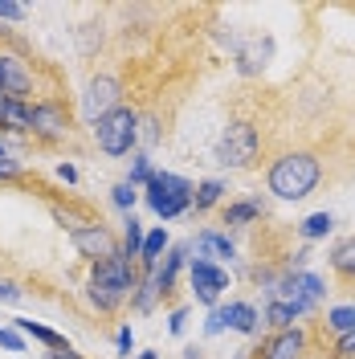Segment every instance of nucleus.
<instances>
[{
	"instance_id": "obj_14",
	"label": "nucleus",
	"mask_w": 355,
	"mask_h": 359,
	"mask_svg": "<svg viewBox=\"0 0 355 359\" xmlns=\"http://www.w3.org/2000/svg\"><path fill=\"white\" fill-rule=\"evenodd\" d=\"M188 266V245H172L168 253H163V262L156 266V290H159V298H168V294L176 290V278H180V269Z\"/></svg>"
},
{
	"instance_id": "obj_9",
	"label": "nucleus",
	"mask_w": 355,
	"mask_h": 359,
	"mask_svg": "<svg viewBox=\"0 0 355 359\" xmlns=\"http://www.w3.org/2000/svg\"><path fill=\"white\" fill-rule=\"evenodd\" d=\"M119 107H123V82L114 74H94L86 82V94H82V111H86L90 127L98 118H107L111 111H119Z\"/></svg>"
},
{
	"instance_id": "obj_38",
	"label": "nucleus",
	"mask_w": 355,
	"mask_h": 359,
	"mask_svg": "<svg viewBox=\"0 0 355 359\" xmlns=\"http://www.w3.org/2000/svg\"><path fill=\"white\" fill-rule=\"evenodd\" d=\"M45 359H82V355H78L74 347H62V351H49V355H45Z\"/></svg>"
},
{
	"instance_id": "obj_19",
	"label": "nucleus",
	"mask_w": 355,
	"mask_h": 359,
	"mask_svg": "<svg viewBox=\"0 0 355 359\" xmlns=\"http://www.w3.org/2000/svg\"><path fill=\"white\" fill-rule=\"evenodd\" d=\"M327 262H331V273H335V278H343V282H355V237H343V241H335L331 253H327Z\"/></svg>"
},
{
	"instance_id": "obj_23",
	"label": "nucleus",
	"mask_w": 355,
	"mask_h": 359,
	"mask_svg": "<svg viewBox=\"0 0 355 359\" xmlns=\"http://www.w3.org/2000/svg\"><path fill=\"white\" fill-rule=\"evenodd\" d=\"M331 233H335L331 212H311L307 221H298V237H302V241H323V237H331Z\"/></svg>"
},
{
	"instance_id": "obj_40",
	"label": "nucleus",
	"mask_w": 355,
	"mask_h": 359,
	"mask_svg": "<svg viewBox=\"0 0 355 359\" xmlns=\"http://www.w3.org/2000/svg\"><path fill=\"white\" fill-rule=\"evenodd\" d=\"M135 359H159V355H156V351H139Z\"/></svg>"
},
{
	"instance_id": "obj_12",
	"label": "nucleus",
	"mask_w": 355,
	"mask_h": 359,
	"mask_svg": "<svg viewBox=\"0 0 355 359\" xmlns=\"http://www.w3.org/2000/svg\"><path fill=\"white\" fill-rule=\"evenodd\" d=\"M188 253H196V262H213V266H221V262H233V257H237V245L229 241L225 229H200L196 241L188 245Z\"/></svg>"
},
{
	"instance_id": "obj_26",
	"label": "nucleus",
	"mask_w": 355,
	"mask_h": 359,
	"mask_svg": "<svg viewBox=\"0 0 355 359\" xmlns=\"http://www.w3.org/2000/svg\"><path fill=\"white\" fill-rule=\"evenodd\" d=\"M156 176V168H152V159L143 156V151H135L131 156V168H127V184L131 188H147V180Z\"/></svg>"
},
{
	"instance_id": "obj_18",
	"label": "nucleus",
	"mask_w": 355,
	"mask_h": 359,
	"mask_svg": "<svg viewBox=\"0 0 355 359\" xmlns=\"http://www.w3.org/2000/svg\"><path fill=\"white\" fill-rule=\"evenodd\" d=\"M29 118H33V102H13L0 98V127L13 135H29Z\"/></svg>"
},
{
	"instance_id": "obj_3",
	"label": "nucleus",
	"mask_w": 355,
	"mask_h": 359,
	"mask_svg": "<svg viewBox=\"0 0 355 359\" xmlns=\"http://www.w3.org/2000/svg\"><path fill=\"white\" fill-rule=\"evenodd\" d=\"M192 192H196V184H192V180L176 176V172H156L139 196L147 201V208H152L156 217L176 221V217H184V212H192Z\"/></svg>"
},
{
	"instance_id": "obj_8",
	"label": "nucleus",
	"mask_w": 355,
	"mask_h": 359,
	"mask_svg": "<svg viewBox=\"0 0 355 359\" xmlns=\"http://www.w3.org/2000/svg\"><path fill=\"white\" fill-rule=\"evenodd\" d=\"M69 241H74V249L86 257L90 266H94V262H107V257H114V253H123V249H119V237H114L102 221L74 224V229H69Z\"/></svg>"
},
{
	"instance_id": "obj_34",
	"label": "nucleus",
	"mask_w": 355,
	"mask_h": 359,
	"mask_svg": "<svg viewBox=\"0 0 355 359\" xmlns=\"http://www.w3.org/2000/svg\"><path fill=\"white\" fill-rule=\"evenodd\" d=\"M17 298H21V286L8 282V278H0V302H17Z\"/></svg>"
},
{
	"instance_id": "obj_22",
	"label": "nucleus",
	"mask_w": 355,
	"mask_h": 359,
	"mask_svg": "<svg viewBox=\"0 0 355 359\" xmlns=\"http://www.w3.org/2000/svg\"><path fill=\"white\" fill-rule=\"evenodd\" d=\"M262 323H266L269 331H290V327H298V314H294V306H286V302L266 298V306H262Z\"/></svg>"
},
{
	"instance_id": "obj_43",
	"label": "nucleus",
	"mask_w": 355,
	"mask_h": 359,
	"mask_svg": "<svg viewBox=\"0 0 355 359\" xmlns=\"http://www.w3.org/2000/svg\"><path fill=\"white\" fill-rule=\"evenodd\" d=\"M307 359H311V355H307Z\"/></svg>"
},
{
	"instance_id": "obj_6",
	"label": "nucleus",
	"mask_w": 355,
	"mask_h": 359,
	"mask_svg": "<svg viewBox=\"0 0 355 359\" xmlns=\"http://www.w3.org/2000/svg\"><path fill=\"white\" fill-rule=\"evenodd\" d=\"M0 98H13V102H41L45 98L37 90L33 62H25V57L8 53V49H0Z\"/></svg>"
},
{
	"instance_id": "obj_4",
	"label": "nucleus",
	"mask_w": 355,
	"mask_h": 359,
	"mask_svg": "<svg viewBox=\"0 0 355 359\" xmlns=\"http://www.w3.org/2000/svg\"><path fill=\"white\" fill-rule=\"evenodd\" d=\"M257 156H262V131H257L253 123H245V118H237V123L225 127L221 139H217V151H213V159H217L221 168H229V172L253 168Z\"/></svg>"
},
{
	"instance_id": "obj_35",
	"label": "nucleus",
	"mask_w": 355,
	"mask_h": 359,
	"mask_svg": "<svg viewBox=\"0 0 355 359\" xmlns=\"http://www.w3.org/2000/svg\"><path fill=\"white\" fill-rule=\"evenodd\" d=\"M119 355H131V347H135V335H131V327H119Z\"/></svg>"
},
{
	"instance_id": "obj_31",
	"label": "nucleus",
	"mask_w": 355,
	"mask_h": 359,
	"mask_svg": "<svg viewBox=\"0 0 355 359\" xmlns=\"http://www.w3.org/2000/svg\"><path fill=\"white\" fill-rule=\"evenodd\" d=\"M0 180H4V184H17V180H25V168H21L13 156L0 159Z\"/></svg>"
},
{
	"instance_id": "obj_11",
	"label": "nucleus",
	"mask_w": 355,
	"mask_h": 359,
	"mask_svg": "<svg viewBox=\"0 0 355 359\" xmlns=\"http://www.w3.org/2000/svg\"><path fill=\"white\" fill-rule=\"evenodd\" d=\"M307 351H311V331L290 327V331H274L257 351H249V359H307Z\"/></svg>"
},
{
	"instance_id": "obj_28",
	"label": "nucleus",
	"mask_w": 355,
	"mask_h": 359,
	"mask_svg": "<svg viewBox=\"0 0 355 359\" xmlns=\"http://www.w3.org/2000/svg\"><path fill=\"white\" fill-rule=\"evenodd\" d=\"M135 201H139V188H131L127 180H119V184L111 188V204H114V208L131 212V208H135Z\"/></svg>"
},
{
	"instance_id": "obj_29",
	"label": "nucleus",
	"mask_w": 355,
	"mask_h": 359,
	"mask_svg": "<svg viewBox=\"0 0 355 359\" xmlns=\"http://www.w3.org/2000/svg\"><path fill=\"white\" fill-rule=\"evenodd\" d=\"M25 343H29V339H25L21 331H17V327H0V347H4V351L21 355V351H25Z\"/></svg>"
},
{
	"instance_id": "obj_30",
	"label": "nucleus",
	"mask_w": 355,
	"mask_h": 359,
	"mask_svg": "<svg viewBox=\"0 0 355 359\" xmlns=\"http://www.w3.org/2000/svg\"><path fill=\"white\" fill-rule=\"evenodd\" d=\"M331 359H355V331H347V335H335Z\"/></svg>"
},
{
	"instance_id": "obj_39",
	"label": "nucleus",
	"mask_w": 355,
	"mask_h": 359,
	"mask_svg": "<svg viewBox=\"0 0 355 359\" xmlns=\"http://www.w3.org/2000/svg\"><path fill=\"white\" fill-rule=\"evenodd\" d=\"M184 359H204V351H200L196 343H192V347H184Z\"/></svg>"
},
{
	"instance_id": "obj_16",
	"label": "nucleus",
	"mask_w": 355,
	"mask_h": 359,
	"mask_svg": "<svg viewBox=\"0 0 355 359\" xmlns=\"http://www.w3.org/2000/svg\"><path fill=\"white\" fill-rule=\"evenodd\" d=\"M172 249L168 241V229H152L143 233V249H139V273H156V266L163 262V253Z\"/></svg>"
},
{
	"instance_id": "obj_13",
	"label": "nucleus",
	"mask_w": 355,
	"mask_h": 359,
	"mask_svg": "<svg viewBox=\"0 0 355 359\" xmlns=\"http://www.w3.org/2000/svg\"><path fill=\"white\" fill-rule=\"evenodd\" d=\"M221 314H225V327L237 331V335H257L262 331V311L253 302H241V298L237 302H225Z\"/></svg>"
},
{
	"instance_id": "obj_25",
	"label": "nucleus",
	"mask_w": 355,
	"mask_h": 359,
	"mask_svg": "<svg viewBox=\"0 0 355 359\" xmlns=\"http://www.w3.org/2000/svg\"><path fill=\"white\" fill-rule=\"evenodd\" d=\"M139 249H143V224H139L135 212H127V221H123V257L139 262Z\"/></svg>"
},
{
	"instance_id": "obj_41",
	"label": "nucleus",
	"mask_w": 355,
	"mask_h": 359,
	"mask_svg": "<svg viewBox=\"0 0 355 359\" xmlns=\"http://www.w3.org/2000/svg\"><path fill=\"white\" fill-rule=\"evenodd\" d=\"M0 159H8V147H4V143H0Z\"/></svg>"
},
{
	"instance_id": "obj_10",
	"label": "nucleus",
	"mask_w": 355,
	"mask_h": 359,
	"mask_svg": "<svg viewBox=\"0 0 355 359\" xmlns=\"http://www.w3.org/2000/svg\"><path fill=\"white\" fill-rule=\"evenodd\" d=\"M188 282H192L196 302H204V306H221V294L229 290V269L213 266V262L188 257Z\"/></svg>"
},
{
	"instance_id": "obj_20",
	"label": "nucleus",
	"mask_w": 355,
	"mask_h": 359,
	"mask_svg": "<svg viewBox=\"0 0 355 359\" xmlns=\"http://www.w3.org/2000/svg\"><path fill=\"white\" fill-rule=\"evenodd\" d=\"M225 192H229V184H225V180H200L196 192H192V212H196V217L213 212V208L225 201Z\"/></svg>"
},
{
	"instance_id": "obj_2",
	"label": "nucleus",
	"mask_w": 355,
	"mask_h": 359,
	"mask_svg": "<svg viewBox=\"0 0 355 359\" xmlns=\"http://www.w3.org/2000/svg\"><path fill=\"white\" fill-rule=\"evenodd\" d=\"M323 180V159L314 151H282V156L269 163L266 172V188L278 201H307Z\"/></svg>"
},
{
	"instance_id": "obj_27",
	"label": "nucleus",
	"mask_w": 355,
	"mask_h": 359,
	"mask_svg": "<svg viewBox=\"0 0 355 359\" xmlns=\"http://www.w3.org/2000/svg\"><path fill=\"white\" fill-rule=\"evenodd\" d=\"M327 331H331V335L355 331V306H331V311H327Z\"/></svg>"
},
{
	"instance_id": "obj_7",
	"label": "nucleus",
	"mask_w": 355,
	"mask_h": 359,
	"mask_svg": "<svg viewBox=\"0 0 355 359\" xmlns=\"http://www.w3.org/2000/svg\"><path fill=\"white\" fill-rule=\"evenodd\" d=\"M74 127V114H69L66 98L49 94L41 102H33V118H29V135L41 139V143H62Z\"/></svg>"
},
{
	"instance_id": "obj_15",
	"label": "nucleus",
	"mask_w": 355,
	"mask_h": 359,
	"mask_svg": "<svg viewBox=\"0 0 355 359\" xmlns=\"http://www.w3.org/2000/svg\"><path fill=\"white\" fill-rule=\"evenodd\" d=\"M262 212H266V204H262V196H245V201H229L221 208V224H229V229H249V224L262 221Z\"/></svg>"
},
{
	"instance_id": "obj_17",
	"label": "nucleus",
	"mask_w": 355,
	"mask_h": 359,
	"mask_svg": "<svg viewBox=\"0 0 355 359\" xmlns=\"http://www.w3.org/2000/svg\"><path fill=\"white\" fill-rule=\"evenodd\" d=\"M269 53H274V41H269V37L253 41L249 49H237V74H245V78L262 74V69H266V62H269Z\"/></svg>"
},
{
	"instance_id": "obj_42",
	"label": "nucleus",
	"mask_w": 355,
	"mask_h": 359,
	"mask_svg": "<svg viewBox=\"0 0 355 359\" xmlns=\"http://www.w3.org/2000/svg\"><path fill=\"white\" fill-rule=\"evenodd\" d=\"M0 37H4V29H0Z\"/></svg>"
},
{
	"instance_id": "obj_32",
	"label": "nucleus",
	"mask_w": 355,
	"mask_h": 359,
	"mask_svg": "<svg viewBox=\"0 0 355 359\" xmlns=\"http://www.w3.org/2000/svg\"><path fill=\"white\" fill-rule=\"evenodd\" d=\"M29 8L25 4H13V0H0V21H25Z\"/></svg>"
},
{
	"instance_id": "obj_21",
	"label": "nucleus",
	"mask_w": 355,
	"mask_h": 359,
	"mask_svg": "<svg viewBox=\"0 0 355 359\" xmlns=\"http://www.w3.org/2000/svg\"><path fill=\"white\" fill-rule=\"evenodd\" d=\"M13 327H17L25 339H37V343H45L49 351H62V347H69L66 335H62V331H53V327H45V323H33V318H13Z\"/></svg>"
},
{
	"instance_id": "obj_5",
	"label": "nucleus",
	"mask_w": 355,
	"mask_h": 359,
	"mask_svg": "<svg viewBox=\"0 0 355 359\" xmlns=\"http://www.w3.org/2000/svg\"><path fill=\"white\" fill-rule=\"evenodd\" d=\"M90 131H94V143H98L102 156H114V159L131 156L135 147H139V114L131 107H119L107 118H98Z\"/></svg>"
},
{
	"instance_id": "obj_33",
	"label": "nucleus",
	"mask_w": 355,
	"mask_h": 359,
	"mask_svg": "<svg viewBox=\"0 0 355 359\" xmlns=\"http://www.w3.org/2000/svg\"><path fill=\"white\" fill-rule=\"evenodd\" d=\"M221 331H229L225 327V314H221V306H213L208 311V323H204V335H221Z\"/></svg>"
},
{
	"instance_id": "obj_24",
	"label": "nucleus",
	"mask_w": 355,
	"mask_h": 359,
	"mask_svg": "<svg viewBox=\"0 0 355 359\" xmlns=\"http://www.w3.org/2000/svg\"><path fill=\"white\" fill-rule=\"evenodd\" d=\"M156 302H159L156 278H152V273H139V286H135V294H131L135 314H152V311H156Z\"/></svg>"
},
{
	"instance_id": "obj_36",
	"label": "nucleus",
	"mask_w": 355,
	"mask_h": 359,
	"mask_svg": "<svg viewBox=\"0 0 355 359\" xmlns=\"http://www.w3.org/2000/svg\"><path fill=\"white\" fill-rule=\"evenodd\" d=\"M184 323H188V311H184V306H176V311H172V318H168V331H172V335H180V331H184Z\"/></svg>"
},
{
	"instance_id": "obj_37",
	"label": "nucleus",
	"mask_w": 355,
	"mask_h": 359,
	"mask_svg": "<svg viewBox=\"0 0 355 359\" xmlns=\"http://www.w3.org/2000/svg\"><path fill=\"white\" fill-rule=\"evenodd\" d=\"M58 180H66V184H78V168H74V163H62V168H58Z\"/></svg>"
},
{
	"instance_id": "obj_1",
	"label": "nucleus",
	"mask_w": 355,
	"mask_h": 359,
	"mask_svg": "<svg viewBox=\"0 0 355 359\" xmlns=\"http://www.w3.org/2000/svg\"><path fill=\"white\" fill-rule=\"evenodd\" d=\"M135 286H139V262L123 257V253H114L107 262H94L90 266L86 294H90V302H94L98 314H114L135 294Z\"/></svg>"
}]
</instances>
